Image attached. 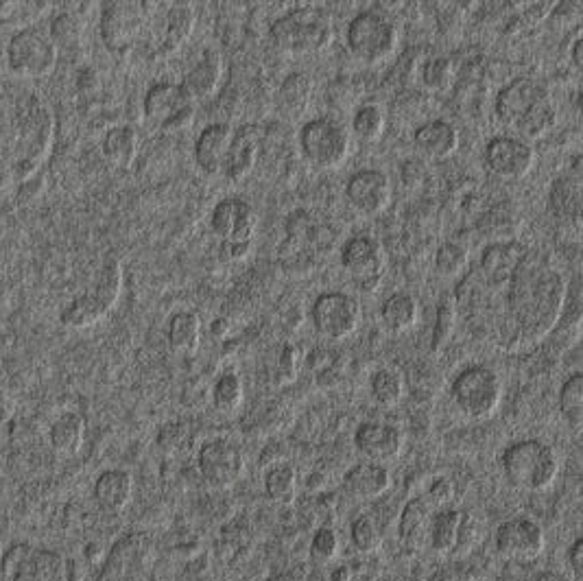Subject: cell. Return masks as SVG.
<instances>
[{
	"label": "cell",
	"mask_w": 583,
	"mask_h": 581,
	"mask_svg": "<svg viewBox=\"0 0 583 581\" xmlns=\"http://www.w3.org/2000/svg\"><path fill=\"white\" fill-rule=\"evenodd\" d=\"M14 9H16V3H11V0H0V18H5Z\"/></svg>",
	"instance_id": "cell-59"
},
{
	"label": "cell",
	"mask_w": 583,
	"mask_h": 581,
	"mask_svg": "<svg viewBox=\"0 0 583 581\" xmlns=\"http://www.w3.org/2000/svg\"><path fill=\"white\" fill-rule=\"evenodd\" d=\"M7 68L22 79L49 77L59 59V51L49 33L38 27H25L11 35L5 49Z\"/></svg>",
	"instance_id": "cell-9"
},
{
	"label": "cell",
	"mask_w": 583,
	"mask_h": 581,
	"mask_svg": "<svg viewBox=\"0 0 583 581\" xmlns=\"http://www.w3.org/2000/svg\"><path fill=\"white\" fill-rule=\"evenodd\" d=\"M219 252L225 263H236V260H243L249 256V252H252V243H221Z\"/></svg>",
	"instance_id": "cell-54"
},
{
	"label": "cell",
	"mask_w": 583,
	"mask_h": 581,
	"mask_svg": "<svg viewBox=\"0 0 583 581\" xmlns=\"http://www.w3.org/2000/svg\"><path fill=\"white\" fill-rule=\"evenodd\" d=\"M350 538L356 551L361 553H376L383 547V529L376 523V518L370 514H361L352 520Z\"/></svg>",
	"instance_id": "cell-45"
},
{
	"label": "cell",
	"mask_w": 583,
	"mask_h": 581,
	"mask_svg": "<svg viewBox=\"0 0 583 581\" xmlns=\"http://www.w3.org/2000/svg\"><path fill=\"white\" fill-rule=\"evenodd\" d=\"M142 27H145V7L140 3H125L114 0L101 11V40L114 53H125L138 42Z\"/></svg>",
	"instance_id": "cell-14"
},
{
	"label": "cell",
	"mask_w": 583,
	"mask_h": 581,
	"mask_svg": "<svg viewBox=\"0 0 583 581\" xmlns=\"http://www.w3.org/2000/svg\"><path fill=\"white\" fill-rule=\"evenodd\" d=\"M232 138H234V129L228 123H212L201 129V134L197 136L195 149H193L197 169L208 177L223 173Z\"/></svg>",
	"instance_id": "cell-20"
},
{
	"label": "cell",
	"mask_w": 583,
	"mask_h": 581,
	"mask_svg": "<svg viewBox=\"0 0 583 581\" xmlns=\"http://www.w3.org/2000/svg\"><path fill=\"white\" fill-rule=\"evenodd\" d=\"M140 138L132 125H114L107 129L101 142L103 158L118 166V169H129L136 162Z\"/></svg>",
	"instance_id": "cell-31"
},
{
	"label": "cell",
	"mask_w": 583,
	"mask_h": 581,
	"mask_svg": "<svg viewBox=\"0 0 583 581\" xmlns=\"http://www.w3.org/2000/svg\"><path fill=\"white\" fill-rule=\"evenodd\" d=\"M459 129L444 121V118H433V121L422 123L413 134V145L418 149L420 156L426 160L442 162L450 156H455L459 149Z\"/></svg>",
	"instance_id": "cell-21"
},
{
	"label": "cell",
	"mask_w": 583,
	"mask_h": 581,
	"mask_svg": "<svg viewBox=\"0 0 583 581\" xmlns=\"http://www.w3.org/2000/svg\"><path fill=\"white\" fill-rule=\"evenodd\" d=\"M559 413L573 431H581L583 426V374H570L562 389H559Z\"/></svg>",
	"instance_id": "cell-40"
},
{
	"label": "cell",
	"mask_w": 583,
	"mask_h": 581,
	"mask_svg": "<svg viewBox=\"0 0 583 581\" xmlns=\"http://www.w3.org/2000/svg\"><path fill=\"white\" fill-rule=\"evenodd\" d=\"M568 566L575 579H583V538H577L568 549Z\"/></svg>",
	"instance_id": "cell-55"
},
{
	"label": "cell",
	"mask_w": 583,
	"mask_h": 581,
	"mask_svg": "<svg viewBox=\"0 0 583 581\" xmlns=\"http://www.w3.org/2000/svg\"><path fill=\"white\" fill-rule=\"evenodd\" d=\"M527 254V247L516 241L492 243L481 254V276L490 287H507L520 258Z\"/></svg>",
	"instance_id": "cell-25"
},
{
	"label": "cell",
	"mask_w": 583,
	"mask_h": 581,
	"mask_svg": "<svg viewBox=\"0 0 583 581\" xmlns=\"http://www.w3.org/2000/svg\"><path fill=\"white\" fill-rule=\"evenodd\" d=\"M197 25L195 7L190 3H175L169 7L164 16V51H177L182 44H186L193 35Z\"/></svg>",
	"instance_id": "cell-34"
},
{
	"label": "cell",
	"mask_w": 583,
	"mask_h": 581,
	"mask_svg": "<svg viewBox=\"0 0 583 581\" xmlns=\"http://www.w3.org/2000/svg\"><path fill=\"white\" fill-rule=\"evenodd\" d=\"M186 105H193V103H188V99L184 97L180 83L160 81V83H153V86L147 90L145 99H142V114H145L147 121H151L153 125L162 127L171 116L184 110Z\"/></svg>",
	"instance_id": "cell-27"
},
{
	"label": "cell",
	"mask_w": 583,
	"mask_h": 581,
	"mask_svg": "<svg viewBox=\"0 0 583 581\" xmlns=\"http://www.w3.org/2000/svg\"><path fill=\"white\" fill-rule=\"evenodd\" d=\"M485 169L498 180L518 182L525 180L535 164V149L531 142L516 136H494L483 151Z\"/></svg>",
	"instance_id": "cell-13"
},
{
	"label": "cell",
	"mask_w": 583,
	"mask_h": 581,
	"mask_svg": "<svg viewBox=\"0 0 583 581\" xmlns=\"http://www.w3.org/2000/svg\"><path fill=\"white\" fill-rule=\"evenodd\" d=\"M450 398L466 418L485 420L501 407L503 381L492 367L468 365L452 381Z\"/></svg>",
	"instance_id": "cell-6"
},
{
	"label": "cell",
	"mask_w": 583,
	"mask_h": 581,
	"mask_svg": "<svg viewBox=\"0 0 583 581\" xmlns=\"http://www.w3.org/2000/svg\"><path fill=\"white\" fill-rule=\"evenodd\" d=\"M44 188V180L42 175H33L29 180H25L20 184V191H18V199L22 201H31V199H38V193Z\"/></svg>",
	"instance_id": "cell-57"
},
{
	"label": "cell",
	"mask_w": 583,
	"mask_h": 581,
	"mask_svg": "<svg viewBox=\"0 0 583 581\" xmlns=\"http://www.w3.org/2000/svg\"><path fill=\"white\" fill-rule=\"evenodd\" d=\"M474 542H477V527H474L472 518L468 514H463V523H461V529H459L455 551L461 549V553H468L474 547Z\"/></svg>",
	"instance_id": "cell-53"
},
{
	"label": "cell",
	"mask_w": 583,
	"mask_h": 581,
	"mask_svg": "<svg viewBox=\"0 0 583 581\" xmlns=\"http://www.w3.org/2000/svg\"><path fill=\"white\" fill-rule=\"evenodd\" d=\"M463 523V512L455 507L437 509L431 520V533H428V547L435 553L455 551L459 529Z\"/></svg>",
	"instance_id": "cell-35"
},
{
	"label": "cell",
	"mask_w": 583,
	"mask_h": 581,
	"mask_svg": "<svg viewBox=\"0 0 583 581\" xmlns=\"http://www.w3.org/2000/svg\"><path fill=\"white\" fill-rule=\"evenodd\" d=\"M86 437V418L79 411H66L51 424L49 442L59 455H75Z\"/></svg>",
	"instance_id": "cell-33"
},
{
	"label": "cell",
	"mask_w": 583,
	"mask_h": 581,
	"mask_svg": "<svg viewBox=\"0 0 583 581\" xmlns=\"http://www.w3.org/2000/svg\"><path fill=\"white\" fill-rule=\"evenodd\" d=\"M494 547L505 560L529 562L544 553L546 536L542 525L535 523L533 518L516 516L505 520L503 525H498Z\"/></svg>",
	"instance_id": "cell-15"
},
{
	"label": "cell",
	"mask_w": 583,
	"mask_h": 581,
	"mask_svg": "<svg viewBox=\"0 0 583 581\" xmlns=\"http://www.w3.org/2000/svg\"><path fill=\"white\" fill-rule=\"evenodd\" d=\"M435 507L426 501L424 496H413L407 505L402 507L398 520V540L404 549L420 551L428 544V533H431V520Z\"/></svg>",
	"instance_id": "cell-22"
},
{
	"label": "cell",
	"mask_w": 583,
	"mask_h": 581,
	"mask_svg": "<svg viewBox=\"0 0 583 581\" xmlns=\"http://www.w3.org/2000/svg\"><path fill=\"white\" fill-rule=\"evenodd\" d=\"M221 77H223V59L219 53L208 51L184 75V79L180 81V88L184 92V97L188 99V103L195 105L212 97L214 90L219 88Z\"/></svg>",
	"instance_id": "cell-26"
},
{
	"label": "cell",
	"mask_w": 583,
	"mask_h": 581,
	"mask_svg": "<svg viewBox=\"0 0 583 581\" xmlns=\"http://www.w3.org/2000/svg\"><path fill=\"white\" fill-rule=\"evenodd\" d=\"M3 64H7V59H5V51L0 49V66H3Z\"/></svg>",
	"instance_id": "cell-62"
},
{
	"label": "cell",
	"mask_w": 583,
	"mask_h": 581,
	"mask_svg": "<svg viewBox=\"0 0 583 581\" xmlns=\"http://www.w3.org/2000/svg\"><path fill=\"white\" fill-rule=\"evenodd\" d=\"M311 319L321 337L343 341L352 337L361 324V304L345 291H326L313 302Z\"/></svg>",
	"instance_id": "cell-12"
},
{
	"label": "cell",
	"mask_w": 583,
	"mask_h": 581,
	"mask_svg": "<svg viewBox=\"0 0 583 581\" xmlns=\"http://www.w3.org/2000/svg\"><path fill=\"white\" fill-rule=\"evenodd\" d=\"M73 573V564L62 553L29 542H14L0 557L3 581H73Z\"/></svg>",
	"instance_id": "cell-5"
},
{
	"label": "cell",
	"mask_w": 583,
	"mask_h": 581,
	"mask_svg": "<svg viewBox=\"0 0 583 581\" xmlns=\"http://www.w3.org/2000/svg\"><path fill=\"white\" fill-rule=\"evenodd\" d=\"M225 326H228V322H225V319H217V322L212 324V332H214V335H219V337H221Z\"/></svg>",
	"instance_id": "cell-61"
},
{
	"label": "cell",
	"mask_w": 583,
	"mask_h": 581,
	"mask_svg": "<svg viewBox=\"0 0 583 581\" xmlns=\"http://www.w3.org/2000/svg\"><path fill=\"white\" fill-rule=\"evenodd\" d=\"M391 488V472L383 464L361 461L343 474V490L359 501H376Z\"/></svg>",
	"instance_id": "cell-24"
},
{
	"label": "cell",
	"mask_w": 583,
	"mask_h": 581,
	"mask_svg": "<svg viewBox=\"0 0 583 581\" xmlns=\"http://www.w3.org/2000/svg\"><path fill=\"white\" fill-rule=\"evenodd\" d=\"M195 105H186L184 110L177 112L175 116H171L169 121H166L160 129L164 134H180V132H186V129H190L195 125Z\"/></svg>",
	"instance_id": "cell-52"
},
{
	"label": "cell",
	"mask_w": 583,
	"mask_h": 581,
	"mask_svg": "<svg viewBox=\"0 0 583 581\" xmlns=\"http://www.w3.org/2000/svg\"><path fill=\"white\" fill-rule=\"evenodd\" d=\"M210 400L212 407L219 413H234L236 409H241L245 400V387L241 376L234 372H223L212 385Z\"/></svg>",
	"instance_id": "cell-42"
},
{
	"label": "cell",
	"mask_w": 583,
	"mask_h": 581,
	"mask_svg": "<svg viewBox=\"0 0 583 581\" xmlns=\"http://www.w3.org/2000/svg\"><path fill=\"white\" fill-rule=\"evenodd\" d=\"M501 468L507 483L520 492H544L559 474V457L551 444L542 440H518L501 455Z\"/></svg>",
	"instance_id": "cell-3"
},
{
	"label": "cell",
	"mask_w": 583,
	"mask_h": 581,
	"mask_svg": "<svg viewBox=\"0 0 583 581\" xmlns=\"http://www.w3.org/2000/svg\"><path fill=\"white\" fill-rule=\"evenodd\" d=\"M197 468L208 488L228 490L243 479L247 464L239 446L225 437H217L199 446Z\"/></svg>",
	"instance_id": "cell-11"
},
{
	"label": "cell",
	"mask_w": 583,
	"mask_h": 581,
	"mask_svg": "<svg viewBox=\"0 0 583 581\" xmlns=\"http://www.w3.org/2000/svg\"><path fill=\"white\" fill-rule=\"evenodd\" d=\"M398 40L400 33L396 22L376 9L356 14L350 20L348 31H345V42H348L350 53L361 59L363 64L385 62L387 57L394 55Z\"/></svg>",
	"instance_id": "cell-7"
},
{
	"label": "cell",
	"mask_w": 583,
	"mask_h": 581,
	"mask_svg": "<svg viewBox=\"0 0 583 581\" xmlns=\"http://www.w3.org/2000/svg\"><path fill=\"white\" fill-rule=\"evenodd\" d=\"M570 64H573L575 70H583V40H581V35L579 38L573 42V46H570Z\"/></svg>",
	"instance_id": "cell-58"
},
{
	"label": "cell",
	"mask_w": 583,
	"mask_h": 581,
	"mask_svg": "<svg viewBox=\"0 0 583 581\" xmlns=\"http://www.w3.org/2000/svg\"><path fill=\"white\" fill-rule=\"evenodd\" d=\"M424 498L433 507L442 509L452 501V498H455V483H452L448 477H437L431 481V485H428Z\"/></svg>",
	"instance_id": "cell-50"
},
{
	"label": "cell",
	"mask_w": 583,
	"mask_h": 581,
	"mask_svg": "<svg viewBox=\"0 0 583 581\" xmlns=\"http://www.w3.org/2000/svg\"><path fill=\"white\" fill-rule=\"evenodd\" d=\"M354 446L367 461L387 466L402 455L404 435L396 424L363 422L354 433Z\"/></svg>",
	"instance_id": "cell-19"
},
{
	"label": "cell",
	"mask_w": 583,
	"mask_h": 581,
	"mask_svg": "<svg viewBox=\"0 0 583 581\" xmlns=\"http://www.w3.org/2000/svg\"><path fill=\"white\" fill-rule=\"evenodd\" d=\"M94 503L105 514H121L132 503L134 496V477L127 470L110 468L103 470L92 488Z\"/></svg>",
	"instance_id": "cell-23"
},
{
	"label": "cell",
	"mask_w": 583,
	"mask_h": 581,
	"mask_svg": "<svg viewBox=\"0 0 583 581\" xmlns=\"http://www.w3.org/2000/svg\"><path fill=\"white\" fill-rule=\"evenodd\" d=\"M387 127V114L376 103H365L356 108L352 116V134L363 142H376L383 138Z\"/></svg>",
	"instance_id": "cell-43"
},
{
	"label": "cell",
	"mask_w": 583,
	"mask_h": 581,
	"mask_svg": "<svg viewBox=\"0 0 583 581\" xmlns=\"http://www.w3.org/2000/svg\"><path fill=\"white\" fill-rule=\"evenodd\" d=\"M420 319V302L407 291L391 293L380 306V322L391 335H402L411 330Z\"/></svg>",
	"instance_id": "cell-30"
},
{
	"label": "cell",
	"mask_w": 583,
	"mask_h": 581,
	"mask_svg": "<svg viewBox=\"0 0 583 581\" xmlns=\"http://www.w3.org/2000/svg\"><path fill=\"white\" fill-rule=\"evenodd\" d=\"M378 581H389V579H378Z\"/></svg>",
	"instance_id": "cell-63"
},
{
	"label": "cell",
	"mask_w": 583,
	"mask_h": 581,
	"mask_svg": "<svg viewBox=\"0 0 583 581\" xmlns=\"http://www.w3.org/2000/svg\"><path fill=\"white\" fill-rule=\"evenodd\" d=\"M258 162V136L254 127H241L234 129V138L228 151V158H225L223 175L228 177L230 182L239 184L247 180V175L254 171V166Z\"/></svg>",
	"instance_id": "cell-28"
},
{
	"label": "cell",
	"mask_w": 583,
	"mask_h": 581,
	"mask_svg": "<svg viewBox=\"0 0 583 581\" xmlns=\"http://www.w3.org/2000/svg\"><path fill=\"white\" fill-rule=\"evenodd\" d=\"M83 20L75 11H62L51 20L49 38L57 51H77L83 44Z\"/></svg>",
	"instance_id": "cell-39"
},
{
	"label": "cell",
	"mask_w": 583,
	"mask_h": 581,
	"mask_svg": "<svg viewBox=\"0 0 583 581\" xmlns=\"http://www.w3.org/2000/svg\"><path fill=\"white\" fill-rule=\"evenodd\" d=\"M105 315L107 311L97 300H94L92 293H81L62 308V313H59V322L70 330H83V328L99 324Z\"/></svg>",
	"instance_id": "cell-36"
},
{
	"label": "cell",
	"mask_w": 583,
	"mask_h": 581,
	"mask_svg": "<svg viewBox=\"0 0 583 581\" xmlns=\"http://www.w3.org/2000/svg\"><path fill=\"white\" fill-rule=\"evenodd\" d=\"M256 225L254 206L241 197H225L212 208L210 230L221 243H254Z\"/></svg>",
	"instance_id": "cell-18"
},
{
	"label": "cell",
	"mask_w": 583,
	"mask_h": 581,
	"mask_svg": "<svg viewBox=\"0 0 583 581\" xmlns=\"http://www.w3.org/2000/svg\"><path fill=\"white\" fill-rule=\"evenodd\" d=\"M265 581H302V579H297V577L291 575V573H276V575L267 577Z\"/></svg>",
	"instance_id": "cell-60"
},
{
	"label": "cell",
	"mask_w": 583,
	"mask_h": 581,
	"mask_svg": "<svg viewBox=\"0 0 583 581\" xmlns=\"http://www.w3.org/2000/svg\"><path fill=\"white\" fill-rule=\"evenodd\" d=\"M313 99V79L306 73H291L280 83V101L291 114H302Z\"/></svg>",
	"instance_id": "cell-44"
},
{
	"label": "cell",
	"mask_w": 583,
	"mask_h": 581,
	"mask_svg": "<svg viewBox=\"0 0 583 581\" xmlns=\"http://www.w3.org/2000/svg\"><path fill=\"white\" fill-rule=\"evenodd\" d=\"M455 79V64L448 57H431L420 68V81L426 90L442 92Z\"/></svg>",
	"instance_id": "cell-46"
},
{
	"label": "cell",
	"mask_w": 583,
	"mask_h": 581,
	"mask_svg": "<svg viewBox=\"0 0 583 581\" xmlns=\"http://www.w3.org/2000/svg\"><path fill=\"white\" fill-rule=\"evenodd\" d=\"M300 151L315 169H339L350 156L352 138L348 129L332 116H317L300 129Z\"/></svg>",
	"instance_id": "cell-8"
},
{
	"label": "cell",
	"mask_w": 583,
	"mask_h": 581,
	"mask_svg": "<svg viewBox=\"0 0 583 581\" xmlns=\"http://www.w3.org/2000/svg\"><path fill=\"white\" fill-rule=\"evenodd\" d=\"M280 464H287V457L282 453V444H267L263 453H260V466L273 468Z\"/></svg>",
	"instance_id": "cell-56"
},
{
	"label": "cell",
	"mask_w": 583,
	"mask_h": 581,
	"mask_svg": "<svg viewBox=\"0 0 583 581\" xmlns=\"http://www.w3.org/2000/svg\"><path fill=\"white\" fill-rule=\"evenodd\" d=\"M123 284H125V274H123V265L118 258L105 260L97 280H94V300H97L107 313L118 304L123 295Z\"/></svg>",
	"instance_id": "cell-37"
},
{
	"label": "cell",
	"mask_w": 583,
	"mask_h": 581,
	"mask_svg": "<svg viewBox=\"0 0 583 581\" xmlns=\"http://www.w3.org/2000/svg\"><path fill=\"white\" fill-rule=\"evenodd\" d=\"M452 330H455V311L448 302L437 308V322L433 330V350H439L450 339Z\"/></svg>",
	"instance_id": "cell-49"
},
{
	"label": "cell",
	"mask_w": 583,
	"mask_h": 581,
	"mask_svg": "<svg viewBox=\"0 0 583 581\" xmlns=\"http://www.w3.org/2000/svg\"><path fill=\"white\" fill-rule=\"evenodd\" d=\"M271 42L276 49L293 55L319 53L330 46L335 38V25L326 9L319 7H293L287 14L273 20L269 29Z\"/></svg>",
	"instance_id": "cell-4"
},
{
	"label": "cell",
	"mask_w": 583,
	"mask_h": 581,
	"mask_svg": "<svg viewBox=\"0 0 583 581\" xmlns=\"http://www.w3.org/2000/svg\"><path fill=\"white\" fill-rule=\"evenodd\" d=\"M265 496L271 503L291 505L297 496V472L291 464H280L265 470Z\"/></svg>",
	"instance_id": "cell-38"
},
{
	"label": "cell",
	"mask_w": 583,
	"mask_h": 581,
	"mask_svg": "<svg viewBox=\"0 0 583 581\" xmlns=\"http://www.w3.org/2000/svg\"><path fill=\"white\" fill-rule=\"evenodd\" d=\"M549 208L559 223L581 225V177L566 173L557 177L549 193Z\"/></svg>",
	"instance_id": "cell-29"
},
{
	"label": "cell",
	"mask_w": 583,
	"mask_h": 581,
	"mask_svg": "<svg viewBox=\"0 0 583 581\" xmlns=\"http://www.w3.org/2000/svg\"><path fill=\"white\" fill-rule=\"evenodd\" d=\"M391 180L380 169H359L345 182V197L350 206L365 217H378L391 204Z\"/></svg>",
	"instance_id": "cell-17"
},
{
	"label": "cell",
	"mask_w": 583,
	"mask_h": 581,
	"mask_svg": "<svg viewBox=\"0 0 583 581\" xmlns=\"http://www.w3.org/2000/svg\"><path fill=\"white\" fill-rule=\"evenodd\" d=\"M341 267L350 276L352 284L363 293H374L387 271L385 245L376 236L356 234L341 247Z\"/></svg>",
	"instance_id": "cell-10"
},
{
	"label": "cell",
	"mask_w": 583,
	"mask_h": 581,
	"mask_svg": "<svg viewBox=\"0 0 583 581\" xmlns=\"http://www.w3.org/2000/svg\"><path fill=\"white\" fill-rule=\"evenodd\" d=\"M370 391L376 405L394 409L404 398V376L398 370H394V367H383V370L374 372L370 381Z\"/></svg>",
	"instance_id": "cell-41"
},
{
	"label": "cell",
	"mask_w": 583,
	"mask_h": 581,
	"mask_svg": "<svg viewBox=\"0 0 583 581\" xmlns=\"http://www.w3.org/2000/svg\"><path fill=\"white\" fill-rule=\"evenodd\" d=\"M494 112L498 121L514 129L516 138L525 142L546 136L557 123L549 86L533 77H516L501 88L496 94Z\"/></svg>",
	"instance_id": "cell-2"
},
{
	"label": "cell",
	"mask_w": 583,
	"mask_h": 581,
	"mask_svg": "<svg viewBox=\"0 0 583 581\" xmlns=\"http://www.w3.org/2000/svg\"><path fill=\"white\" fill-rule=\"evenodd\" d=\"M470 252L466 245L457 241H446L439 245L435 254V267L442 276H459L463 269L468 267Z\"/></svg>",
	"instance_id": "cell-47"
},
{
	"label": "cell",
	"mask_w": 583,
	"mask_h": 581,
	"mask_svg": "<svg viewBox=\"0 0 583 581\" xmlns=\"http://www.w3.org/2000/svg\"><path fill=\"white\" fill-rule=\"evenodd\" d=\"M186 442V426L182 422H169L164 424L158 433V446L166 453L180 448Z\"/></svg>",
	"instance_id": "cell-51"
},
{
	"label": "cell",
	"mask_w": 583,
	"mask_h": 581,
	"mask_svg": "<svg viewBox=\"0 0 583 581\" xmlns=\"http://www.w3.org/2000/svg\"><path fill=\"white\" fill-rule=\"evenodd\" d=\"M507 313L522 341L549 337L566 306V280L542 254L520 258L507 282Z\"/></svg>",
	"instance_id": "cell-1"
},
{
	"label": "cell",
	"mask_w": 583,
	"mask_h": 581,
	"mask_svg": "<svg viewBox=\"0 0 583 581\" xmlns=\"http://www.w3.org/2000/svg\"><path fill=\"white\" fill-rule=\"evenodd\" d=\"M134 581H140V579H134Z\"/></svg>",
	"instance_id": "cell-64"
},
{
	"label": "cell",
	"mask_w": 583,
	"mask_h": 581,
	"mask_svg": "<svg viewBox=\"0 0 583 581\" xmlns=\"http://www.w3.org/2000/svg\"><path fill=\"white\" fill-rule=\"evenodd\" d=\"M151 562V542L142 533H127L112 544L97 581H134Z\"/></svg>",
	"instance_id": "cell-16"
},
{
	"label": "cell",
	"mask_w": 583,
	"mask_h": 581,
	"mask_svg": "<svg viewBox=\"0 0 583 581\" xmlns=\"http://www.w3.org/2000/svg\"><path fill=\"white\" fill-rule=\"evenodd\" d=\"M339 553V536L335 527L330 525H321L311 540V547H308V555H311L313 564L317 566H328L332 560H335Z\"/></svg>",
	"instance_id": "cell-48"
},
{
	"label": "cell",
	"mask_w": 583,
	"mask_h": 581,
	"mask_svg": "<svg viewBox=\"0 0 583 581\" xmlns=\"http://www.w3.org/2000/svg\"><path fill=\"white\" fill-rule=\"evenodd\" d=\"M166 341L177 357H193L201 341V319L193 311H180L171 317L166 328Z\"/></svg>",
	"instance_id": "cell-32"
}]
</instances>
